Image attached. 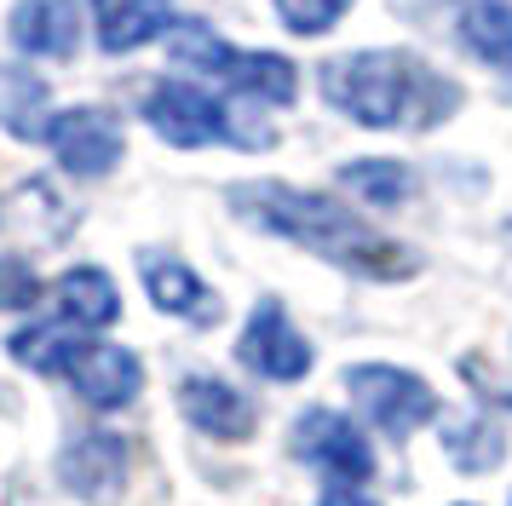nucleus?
I'll use <instances>...</instances> for the list:
<instances>
[{"label":"nucleus","mask_w":512,"mask_h":506,"mask_svg":"<svg viewBox=\"0 0 512 506\" xmlns=\"http://www.w3.org/2000/svg\"><path fill=\"white\" fill-rule=\"evenodd\" d=\"M225 202L254 230H271L282 242L317 253V259H328V265H340L351 276H369V282H403L420 265L403 242L363 225L334 196H311V190H294V184H236Z\"/></svg>","instance_id":"1"},{"label":"nucleus","mask_w":512,"mask_h":506,"mask_svg":"<svg viewBox=\"0 0 512 506\" xmlns=\"http://www.w3.org/2000/svg\"><path fill=\"white\" fill-rule=\"evenodd\" d=\"M323 98L363 127H438L461 92L415 52H351L323 64Z\"/></svg>","instance_id":"2"},{"label":"nucleus","mask_w":512,"mask_h":506,"mask_svg":"<svg viewBox=\"0 0 512 506\" xmlns=\"http://www.w3.org/2000/svg\"><path fill=\"white\" fill-rule=\"evenodd\" d=\"M167 35H173V58H179V64L225 75V81H231L236 92H248V98L288 104V98L300 92V75H294V64H288L282 52H236V46H225L213 29H202V23H173Z\"/></svg>","instance_id":"3"},{"label":"nucleus","mask_w":512,"mask_h":506,"mask_svg":"<svg viewBox=\"0 0 512 506\" xmlns=\"http://www.w3.org/2000/svg\"><path fill=\"white\" fill-rule=\"evenodd\" d=\"M346 391H351V403H357V414L374 420L386 437H409V432H420V426L438 414V391L426 386L420 374L392 368V363L346 368Z\"/></svg>","instance_id":"4"},{"label":"nucleus","mask_w":512,"mask_h":506,"mask_svg":"<svg viewBox=\"0 0 512 506\" xmlns=\"http://www.w3.org/2000/svg\"><path fill=\"white\" fill-rule=\"evenodd\" d=\"M294 455L305 466L328 472V478H340V483L374 478V449H369V437H363V426L346 420V414H334V409H305L294 420Z\"/></svg>","instance_id":"5"},{"label":"nucleus","mask_w":512,"mask_h":506,"mask_svg":"<svg viewBox=\"0 0 512 506\" xmlns=\"http://www.w3.org/2000/svg\"><path fill=\"white\" fill-rule=\"evenodd\" d=\"M47 144H52V156H58V167L75 173V179H104V173H116L121 150H127L121 121L110 110H93V104L52 115Z\"/></svg>","instance_id":"6"},{"label":"nucleus","mask_w":512,"mask_h":506,"mask_svg":"<svg viewBox=\"0 0 512 506\" xmlns=\"http://www.w3.org/2000/svg\"><path fill=\"white\" fill-rule=\"evenodd\" d=\"M236 357L254 368L259 380H277V386H294L311 374V340H305L300 328L288 322L277 299H259L248 328H242V345H236Z\"/></svg>","instance_id":"7"},{"label":"nucleus","mask_w":512,"mask_h":506,"mask_svg":"<svg viewBox=\"0 0 512 506\" xmlns=\"http://www.w3.org/2000/svg\"><path fill=\"white\" fill-rule=\"evenodd\" d=\"M144 121L179 144V150H202V144H219V138H236V121L219 104H213L202 87H185V81H162V87L144 98Z\"/></svg>","instance_id":"8"},{"label":"nucleus","mask_w":512,"mask_h":506,"mask_svg":"<svg viewBox=\"0 0 512 506\" xmlns=\"http://www.w3.org/2000/svg\"><path fill=\"white\" fill-rule=\"evenodd\" d=\"M58 483L75 501L110 506L127 489V443L116 432H81L58 449Z\"/></svg>","instance_id":"9"},{"label":"nucleus","mask_w":512,"mask_h":506,"mask_svg":"<svg viewBox=\"0 0 512 506\" xmlns=\"http://www.w3.org/2000/svg\"><path fill=\"white\" fill-rule=\"evenodd\" d=\"M179 414H185L202 437H213V443H248V437L259 432L254 403L236 386L213 380V374H185V380H179Z\"/></svg>","instance_id":"10"},{"label":"nucleus","mask_w":512,"mask_h":506,"mask_svg":"<svg viewBox=\"0 0 512 506\" xmlns=\"http://www.w3.org/2000/svg\"><path fill=\"white\" fill-rule=\"evenodd\" d=\"M70 386L81 391L87 409H127L144 391V368H139V357L121 351V345H87L70 363Z\"/></svg>","instance_id":"11"},{"label":"nucleus","mask_w":512,"mask_h":506,"mask_svg":"<svg viewBox=\"0 0 512 506\" xmlns=\"http://www.w3.org/2000/svg\"><path fill=\"white\" fill-rule=\"evenodd\" d=\"M12 41L29 58H70L81 46V0H18Z\"/></svg>","instance_id":"12"},{"label":"nucleus","mask_w":512,"mask_h":506,"mask_svg":"<svg viewBox=\"0 0 512 506\" xmlns=\"http://www.w3.org/2000/svg\"><path fill=\"white\" fill-rule=\"evenodd\" d=\"M139 265H144V294H150L156 311H167V317H196V322L213 317V294L202 288V276L190 271L185 259L144 253Z\"/></svg>","instance_id":"13"},{"label":"nucleus","mask_w":512,"mask_h":506,"mask_svg":"<svg viewBox=\"0 0 512 506\" xmlns=\"http://www.w3.org/2000/svg\"><path fill=\"white\" fill-rule=\"evenodd\" d=\"M93 23L104 52H133L150 35L173 29V0H93Z\"/></svg>","instance_id":"14"},{"label":"nucleus","mask_w":512,"mask_h":506,"mask_svg":"<svg viewBox=\"0 0 512 506\" xmlns=\"http://www.w3.org/2000/svg\"><path fill=\"white\" fill-rule=\"evenodd\" d=\"M58 311H64V322H75V328H110V322L121 317V294L116 282H110V271L104 265H75V271L58 276Z\"/></svg>","instance_id":"15"},{"label":"nucleus","mask_w":512,"mask_h":506,"mask_svg":"<svg viewBox=\"0 0 512 506\" xmlns=\"http://www.w3.org/2000/svg\"><path fill=\"white\" fill-rule=\"evenodd\" d=\"M6 351L24 368H35V374H70V363L87 351V340H81L75 322L58 317V322H41V328H18V334L6 340Z\"/></svg>","instance_id":"16"},{"label":"nucleus","mask_w":512,"mask_h":506,"mask_svg":"<svg viewBox=\"0 0 512 506\" xmlns=\"http://www.w3.org/2000/svg\"><path fill=\"white\" fill-rule=\"evenodd\" d=\"M0 127L12 138H47V81H35L29 69H0Z\"/></svg>","instance_id":"17"},{"label":"nucleus","mask_w":512,"mask_h":506,"mask_svg":"<svg viewBox=\"0 0 512 506\" xmlns=\"http://www.w3.org/2000/svg\"><path fill=\"white\" fill-rule=\"evenodd\" d=\"M466 46L495 69H512V0H472L461 23Z\"/></svg>","instance_id":"18"},{"label":"nucleus","mask_w":512,"mask_h":506,"mask_svg":"<svg viewBox=\"0 0 512 506\" xmlns=\"http://www.w3.org/2000/svg\"><path fill=\"white\" fill-rule=\"evenodd\" d=\"M443 449H449V460H455L461 472H489V466H501V455H507V426L472 414V420H461V426L443 432Z\"/></svg>","instance_id":"19"},{"label":"nucleus","mask_w":512,"mask_h":506,"mask_svg":"<svg viewBox=\"0 0 512 506\" xmlns=\"http://www.w3.org/2000/svg\"><path fill=\"white\" fill-rule=\"evenodd\" d=\"M340 184L346 190H357L369 207H397V202H409V190H415V173L403 167V161H346L340 167Z\"/></svg>","instance_id":"20"},{"label":"nucleus","mask_w":512,"mask_h":506,"mask_svg":"<svg viewBox=\"0 0 512 506\" xmlns=\"http://www.w3.org/2000/svg\"><path fill=\"white\" fill-rule=\"evenodd\" d=\"M351 0H277V18L294 29V35H323L334 29V18L346 12Z\"/></svg>","instance_id":"21"},{"label":"nucleus","mask_w":512,"mask_h":506,"mask_svg":"<svg viewBox=\"0 0 512 506\" xmlns=\"http://www.w3.org/2000/svg\"><path fill=\"white\" fill-rule=\"evenodd\" d=\"M41 299V276L24 259H0V311H29Z\"/></svg>","instance_id":"22"},{"label":"nucleus","mask_w":512,"mask_h":506,"mask_svg":"<svg viewBox=\"0 0 512 506\" xmlns=\"http://www.w3.org/2000/svg\"><path fill=\"white\" fill-rule=\"evenodd\" d=\"M317 506H374L369 495H357V489H346V483H334V489H323V501Z\"/></svg>","instance_id":"23"},{"label":"nucleus","mask_w":512,"mask_h":506,"mask_svg":"<svg viewBox=\"0 0 512 506\" xmlns=\"http://www.w3.org/2000/svg\"><path fill=\"white\" fill-rule=\"evenodd\" d=\"M461 506H472V501H461Z\"/></svg>","instance_id":"24"}]
</instances>
